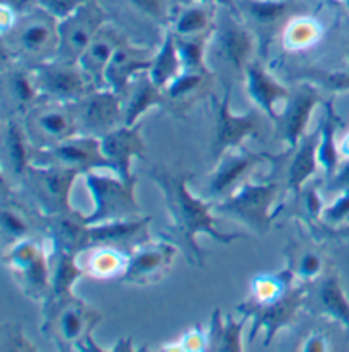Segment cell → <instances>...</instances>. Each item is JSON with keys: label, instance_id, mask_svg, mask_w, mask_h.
Returning a JSON list of instances; mask_svg holds the SVG:
<instances>
[{"label": "cell", "instance_id": "1", "mask_svg": "<svg viewBox=\"0 0 349 352\" xmlns=\"http://www.w3.org/2000/svg\"><path fill=\"white\" fill-rule=\"evenodd\" d=\"M149 175L159 186L167 204L171 223L165 230V240L178 245L189 264L204 267L207 254L198 242L200 233L208 235L223 245L246 236L242 233H225L217 228V217L213 213V208L208 201L194 196L189 191L188 182L193 175L181 165L178 167H167L164 164L154 165L149 170Z\"/></svg>", "mask_w": 349, "mask_h": 352}, {"label": "cell", "instance_id": "2", "mask_svg": "<svg viewBox=\"0 0 349 352\" xmlns=\"http://www.w3.org/2000/svg\"><path fill=\"white\" fill-rule=\"evenodd\" d=\"M2 52L6 60L28 67L48 63L59 55V19L45 9L17 19L2 34Z\"/></svg>", "mask_w": 349, "mask_h": 352}, {"label": "cell", "instance_id": "3", "mask_svg": "<svg viewBox=\"0 0 349 352\" xmlns=\"http://www.w3.org/2000/svg\"><path fill=\"white\" fill-rule=\"evenodd\" d=\"M279 196L278 181H246L232 194L223 197L213 208V213L229 217L246 225L257 235H266L271 228L275 214L273 206Z\"/></svg>", "mask_w": 349, "mask_h": 352}, {"label": "cell", "instance_id": "4", "mask_svg": "<svg viewBox=\"0 0 349 352\" xmlns=\"http://www.w3.org/2000/svg\"><path fill=\"white\" fill-rule=\"evenodd\" d=\"M82 177L94 203L92 213L84 217L85 225L109 223L140 217L142 211L135 197L136 182L123 181L118 174L103 175L97 170L85 172Z\"/></svg>", "mask_w": 349, "mask_h": 352}, {"label": "cell", "instance_id": "5", "mask_svg": "<svg viewBox=\"0 0 349 352\" xmlns=\"http://www.w3.org/2000/svg\"><path fill=\"white\" fill-rule=\"evenodd\" d=\"M3 264L28 298L45 303L52 291V250L32 239L21 240L3 250Z\"/></svg>", "mask_w": 349, "mask_h": 352}, {"label": "cell", "instance_id": "6", "mask_svg": "<svg viewBox=\"0 0 349 352\" xmlns=\"http://www.w3.org/2000/svg\"><path fill=\"white\" fill-rule=\"evenodd\" d=\"M81 175L72 168L30 164L19 182L43 217H55L75 211L70 204V192Z\"/></svg>", "mask_w": 349, "mask_h": 352}, {"label": "cell", "instance_id": "7", "mask_svg": "<svg viewBox=\"0 0 349 352\" xmlns=\"http://www.w3.org/2000/svg\"><path fill=\"white\" fill-rule=\"evenodd\" d=\"M43 330L62 351H81L92 330L101 322V314L85 301L68 298L60 303L43 307Z\"/></svg>", "mask_w": 349, "mask_h": 352}, {"label": "cell", "instance_id": "8", "mask_svg": "<svg viewBox=\"0 0 349 352\" xmlns=\"http://www.w3.org/2000/svg\"><path fill=\"white\" fill-rule=\"evenodd\" d=\"M254 53L255 39L247 24L240 23L237 16H222L208 39L207 62L213 56L229 74L244 78L249 63L255 60Z\"/></svg>", "mask_w": 349, "mask_h": 352}, {"label": "cell", "instance_id": "9", "mask_svg": "<svg viewBox=\"0 0 349 352\" xmlns=\"http://www.w3.org/2000/svg\"><path fill=\"white\" fill-rule=\"evenodd\" d=\"M23 126L32 148H46L78 135L74 102L43 97L23 118Z\"/></svg>", "mask_w": 349, "mask_h": 352}, {"label": "cell", "instance_id": "10", "mask_svg": "<svg viewBox=\"0 0 349 352\" xmlns=\"http://www.w3.org/2000/svg\"><path fill=\"white\" fill-rule=\"evenodd\" d=\"M308 289L307 286H291L286 293L268 303H255L254 300H247L237 307L242 317L253 318V330H251L249 342H254L259 330L264 332V346H269L279 330L286 329L297 318L300 308L307 303Z\"/></svg>", "mask_w": 349, "mask_h": 352}, {"label": "cell", "instance_id": "11", "mask_svg": "<svg viewBox=\"0 0 349 352\" xmlns=\"http://www.w3.org/2000/svg\"><path fill=\"white\" fill-rule=\"evenodd\" d=\"M230 85H226L222 100L217 102L215 118V135L211 145V157L218 160L225 152L244 146L246 140L262 138L266 133V120L257 109L247 111L246 114H235L230 109Z\"/></svg>", "mask_w": 349, "mask_h": 352}, {"label": "cell", "instance_id": "12", "mask_svg": "<svg viewBox=\"0 0 349 352\" xmlns=\"http://www.w3.org/2000/svg\"><path fill=\"white\" fill-rule=\"evenodd\" d=\"M31 164L72 168L82 175L89 170L111 168V164L101 148V138L84 135L72 136L46 148H32Z\"/></svg>", "mask_w": 349, "mask_h": 352}, {"label": "cell", "instance_id": "13", "mask_svg": "<svg viewBox=\"0 0 349 352\" xmlns=\"http://www.w3.org/2000/svg\"><path fill=\"white\" fill-rule=\"evenodd\" d=\"M285 155H271L266 152H249L246 146L232 148L215 160V170L208 182V192L211 197H226L239 186L249 181L255 168L268 164H279Z\"/></svg>", "mask_w": 349, "mask_h": 352}, {"label": "cell", "instance_id": "14", "mask_svg": "<svg viewBox=\"0 0 349 352\" xmlns=\"http://www.w3.org/2000/svg\"><path fill=\"white\" fill-rule=\"evenodd\" d=\"M74 104L78 135L103 138L125 124L123 99L109 89H97Z\"/></svg>", "mask_w": 349, "mask_h": 352}, {"label": "cell", "instance_id": "15", "mask_svg": "<svg viewBox=\"0 0 349 352\" xmlns=\"http://www.w3.org/2000/svg\"><path fill=\"white\" fill-rule=\"evenodd\" d=\"M41 94L46 99L60 102H78L97 91L91 78L85 75L78 63H68L62 60H52L34 67Z\"/></svg>", "mask_w": 349, "mask_h": 352}, {"label": "cell", "instance_id": "16", "mask_svg": "<svg viewBox=\"0 0 349 352\" xmlns=\"http://www.w3.org/2000/svg\"><path fill=\"white\" fill-rule=\"evenodd\" d=\"M104 12L96 3L85 2L75 12L59 21V55L55 60L78 63L81 56L104 26Z\"/></svg>", "mask_w": 349, "mask_h": 352}, {"label": "cell", "instance_id": "17", "mask_svg": "<svg viewBox=\"0 0 349 352\" xmlns=\"http://www.w3.org/2000/svg\"><path fill=\"white\" fill-rule=\"evenodd\" d=\"M178 245L169 240L145 242L129 254L121 281L133 286H152L160 283L171 271L178 256Z\"/></svg>", "mask_w": 349, "mask_h": 352}, {"label": "cell", "instance_id": "18", "mask_svg": "<svg viewBox=\"0 0 349 352\" xmlns=\"http://www.w3.org/2000/svg\"><path fill=\"white\" fill-rule=\"evenodd\" d=\"M154 56H156V52L150 50L149 46L131 45L123 36L109 65L106 67V72H104L106 89H109V91H113L114 94L123 99L127 96L133 78L140 72L150 70Z\"/></svg>", "mask_w": 349, "mask_h": 352}, {"label": "cell", "instance_id": "19", "mask_svg": "<svg viewBox=\"0 0 349 352\" xmlns=\"http://www.w3.org/2000/svg\"><path fill=\"white\" fill-rule=\"evenodd\" d=\"M2 97L9 116L23 120L43 99L34 67L10 62L9 68H3Z\"/></svg>", "mask_w": 349, "mask_h": 352}, {"label": "cell", "instance_id": "20", "mask_svg": "<svg viewBox=\"0 0 349 352\" xmlns=\"http://www.w3.org/2000/svg\"><path fill=\"white\" fill-rule=\"evenodd\" d=\"M320 104V94L315 87L304 84L297 92H291V97L283 107L276 128H278L279 138L286 143L288 150L293 152L300 140L307 133L310 123L312 111Z\"/></svg>", "mask_w": 349, "mask_h": 352}, {"label": "cell", "instance_id": "21", "mask_svg": "<svg viewBox=\"0 0 349 352\" xmlns=\"http://www.w3.org/2000/svg\"><path fill=\"white\" fill-rule=\"evenodd\" d=\"M244 82H246V91L251 100L255 104L259 111L268 118L269 121L276 123L282 114L283 107L291 97L290 89L279 84L271 74L264 68L261 60L255 58L254 62L249 63L246 75H244Z\"/></svg>", "mask_w": 349, "mask_h": 352}, {"label": "cell", "instance_id": "22", "mask_svg": "<svg viewBox=\"0 0 349 352\" xmlns=\"http://www.w3.org/2000/svg\"><path fill=\"white\" fill-rule=\"evenodd\" d=\"M138 124L120 126L101 138V148L104 157L111 164V170L120 175L123 181L136 182L131 174L133 159H145V143L140 135Z\"/></svg>", "mask_w": 349, "mask_h": 352}, {"label": "cell", "instance_id": "23", "mask_svg": "<svg viewBox=\"0 0 349 352\" xmlns=\"http://www.w3.org/2000/svg\"><path fill=\"white\" fill-rule=\"evenodd\" d=\"M152 218L136 217L128 220L109 221V223L89 225V249L94 247H113L131 254L136 247L149 242V225Z\"/></svg>", "mask_w": 349, "mask_h": 352}, {"label": "cell", "instance_id": "24", "mask_svg": "<svg viewBox=\"0 0 349 352\" xmlns=\"http://www.w3.org/2000/svg\"><path fill=\"white\" fill-rule=\"evenodd\" d=\"M215 72L207 68H184L167 87H164L165 109L178 114L188 113L203 97L210 94Z\"/></svg>", "mask_w": 349, "mask_h": 352}, {"label": "cell", "instance_id": "25", "mask_svg": "<svg viewBox=\"0 0 349 352\" xmlns=\"http://www.w3.org/2000/svg\"><path fill=\"white\" fill-rule=\"evenodd\" d=\"M45 232L52 250H63L78 256L89 249V225H85L84 214L78 211L55 217H43Z\"/></svg>", "mask_w": 349, "mask_h": 352}, {"label": "cell", "instance_id": "26", "mask_svg": "<svg viewBox=\"0 0 349 352\" xmlns=\"http://www.w3.org/2000/svg\"><path fill=\"white\" fill-rule=\"evenodd\" d=\"M121 39H123L121 32H118L113 26L104 24L96 34V38L92 39L89 48L84 52V55L78 60L81 68L85 72V75L91 78L92 84L97 89H106L104 72H106V67L109 65L111 58H113Z\"/></svg>", "mask_w": 349, "mask_h": 352}, {"label": "cell", "instance_id": "27", "mask_svg": "<svg viewBox=\"0 0 349 352\" xmlns=\"http://www.w3.org/2000/svg\"><path fill=\"white\" fill-rule=\"evenodd\" d=\"M319 138V128L315 131H307L297 145V148L293 150V157H291L290 167H288L286 172V188L291 194H295L297 199L300 196L302 189L305 188V184L310 182L312 175L320 167L317 157Z\"/></svg>", "mask_w": 349, "mask_h": 352}, {"label": "cell", "instance_id": "28", "mask_svg": "<svg viewBox=\"0 0 349 352\" xmlns=\"http://www.w3.org/2000/svg\"><path fill=\"white\" fill-rule=\"evenodd\" d=\"M125 107V126H135L138 120L154 107H164L165 109V97L164 91L154 84L150 78L149 70L140 72L133 78L127 96L123 97Z\"/></svg>", "mask_w": 349, "mask_h": 352}, {"label": "cell", "instance_id": "29", "mask_svg": "<svg viewBox=\"0 0 349 352\" xmlns=\"http://www.w3.org/2000/svg\"><path fill=\"white\" fill-rule=\"evenodd\" d=\"M32 145L23 126V120L9 116L6 123V138H3V175L21 181L24 170L31 164Z\"/></svg>", "mask_w": 349, "mask_h": 352}, {"label": "cell", "instance_id": "30", "mask_svg": "<svg viewBox=\"0 0 349 352\" xmlns=\"http://www.w3.org/2000/svg\"><path fill=\"white\" fill-rule=\"evenodd\" d=\"M78 256L63 250H52V291L43 307L60 303L74 298V285L85 274L84 265L77 261Z\"/></svg>", "mask_w": 349, "mask_h": 352}, {"label": "cell", "instance_id": "31", "mask_svg": "<svg viewBox=\"0 0 349 352\" xmlns=\"http://www.w3.org/2000/svg\"><path fill=\"white\" fill-rule=\"evenodd\" d=\"M182 70H184V63H182L181 53H179L178 43H176V36L171 30H167L164 43H162L160 48L156 52V56H154L149 75L157 87L164 89Z\"/></svg>", "mask_w": 349, "mask_h": 352}, {"label": "cell", "instance_id": "32", "mask_svg": "<svg viewBox=\"0 0 349 352\" xmlns=\"http://www.w3.org/2000/svg\"><path fill=\"white\" fill-rule=\"evenodd\" d=\"M247 317L237 322L232 315L223 318L220 310H215L211 317L208 333V349L220 352H240L244 351L242 330L246 325Z\"/></svg>", "mask_w": 349, "mask_h": 352}, {"label": "cell", "instance_id": "33", "mask_svg": "<svg viewBox=\"0 0 349 352\" xmlns=\"http://www.w3.org/2000/svg\"><path fill=\"white\" fill-rule=\"evenodd\" d=\"M6 189V186L2 184L3 199L2 210H0V223H2V236L7 249L21 240L31 239L30 232L32 225L28 211L14 199V196H9Z\"/></svg>", "mask_w": 349, "mask_h": 352}, {"label": "cell", "instance_id": "34", "mask_svg": "<svg viewBox=\"0 0 349 352\" xmlns=\"http://www.w3.org/2000/svg\"><path fill=\"white\" fill-rule=\"evenodd\" d=\"M129 254L113 247H94L91 256L84 264L85 274L97 279L116 278L127 271Z\"/></svg>", "mask_w": 349, "mask_h": 352}, {"label": "cell", "instance_id": "35", "mask_svg": "<svg viewBox=\"0 0 349 352\" xmlns=\"http://www.w3.org/2000/svg\"><path fill=\"white\" fill-rule=\"evenodd\" d=\"M246 12L255 30L262 31L261 38H266L286 16L288 3L282 0H247Z\"/></svg>", "mask_w": 349, "mask_h": 352}, {"label": "cell", "instance_id": "36", "mask_svg": "<svg viewBox=\"0 0 349 352\" xmlns=\"http://www.w3.org/2000/svg\"><path fill=\"white\" fill-rule=\"evenodd\" d=\"M317 303L319 311L349 327V303L336 276H330L320 285Z\"/></svg>", "mask_w": 349, "mask_h": 352}, {"label": "cell", "instance_id": "37", "mask_svg": "<svg viewBox=\"0 0 349 352\" xmlns=\"http://www.w3.org/2000/svg\"><path fill=\"white\" fill-rule=\"evenodd\" d=\"M295 285V274L291 265L288 269H283L282 272H276V274H262L253 279V296L251 300H254L255 303H268V301H275L276 298L282 296L283 293H286L291 286Z\"/></svg>", "mask_w": 349, "mask_h": 352}, {"label": "cell", "instance_id": "38", "mask_svg": "<svg viewBox=\"0 0 349 352\" xmlns=\"http://www.w3.org/2000/svg\"><path fill=\"white\" fill-rule=\"evenodd\" d=\"M336 116H334L332 107L329 104L326 120L322 121V126L319 128L320 138L317 148L319 165L324 168L327 177H332L337 168V162H339V152H337L336 140H334V136H336Z\"/></svg>", "mask_w": 349, "mask_h": 352}, {"label": "cell", "instance_id": "39", "mask_svg": "<svg viewBox=\"0 0 349 352\" xmlns=\"http://www.w3.org/2000/svg\"><path fill=\"white\" fill-rule=\"evenodd\" d=\"M213 19L204 7H189L182 10L172 23L171 31L179 38H196L213 31Z\"/></svg>", "mask_w": 349, "mask_h": 352}, {"label": "cell", "instance_id": "40", "mask_svg": "<svg viewBox=\"0 0 349 352\" xmlns=\"http://www.w3.org/2000/svg\"><path fill=\"white\" fill-rule=\"evenodd\" d=\"M320 36H322V28L317 21L304 17L288 24L283 34V46L288 52H300L317 45Z\"/></svg>", "mask_w": 349, "mask_h": 352}, {"label": "cell", "instance_id": "41", "mask_svg": "<svg viewBox=\"0 0 349 352\" xmlns=\"http://www.w3.org/2000/svg\"><path fill=\"white\" fill-rule=\"evenodd\" d=\"M293 269L295 279H298L304 285L315 281L320 278L324 271V258L320 256L319 250H305L298 257V262Z\"/></svg>", "mask_w": 349, "mask_h": 352}, {"label": "cell", "instance_id": "42", "mask_svg": "<svg viewBox=\"0 0 349 352\" xmlns=\"http://www.w3.org/2000/svg\"><path fill=\"white\" fill-rule=\"evenodd\" d=\"M0 349L9 352H24V351H36L31 340L24 336L23 329L17 323L3 325L2 336H0Z\"/></svg>", "mask_w": 349, "mask_h": 352}, {"label": "cell", "instance_id": "43", "mask_svg": "<svg viewBox=\"0 0 349 352\" xmlns=\"http://www.w3.org/2000/svg\"><path fill=\"white\" fill-rule=\"evenodd\" d=\"M298 199L304 201V210L308 218H312V220L315 218V220H317V218L322 217L326 208H324V201L322 197H320L319 182H307L305 188L302 189Z\"/></svg>", "mask_w": 349, "mask_h": 352}, {"label": "cell", "instance_id": "44", "mask_svg": "<svg viewBox=\"0 0 349 352\" xmlns=\"http://www.w3.org/2000/svg\"><path fill=\"white\" fill-rule=\"evenodd\" d=\"M38 2L41 3L46 12L62 21L67 16H70L72 12H75L78 7L84 6L87 0H38Z\"/></svg>", "mask_w": 349, "mask_h": 352}, {"label": "cell", "instance_id": "45", "mask_svg": "<svg viewBox=\"0 0 349 352\" xmlns=\"http://www.w3.org/2000/svg\"><path fill=\"white\" fill-rule=\"evenodd\" d=\"M172 349L178 351H208V333L203 332L201 329H193L188 333L182 336V339L179 340V344Z\"/></svg>", "mask_w": 349, "mask_h": 352}, {"label": "cell", "instance_id": "46", "mask_svg": "<svg viewBox=\"0 0 349 352\" xmlns=\"http://www.w3.org/2000/svg\"><path fill=\"white\" fill-rule=\"evenodd\" d=\"M322 217L326 218V220H329L330 223H337V221L348 218L349 217V191L344 192V196L339 197L332 206L326 208Z\"/></svg>", "mask_w": 349, "mask_h": 352}, {"label": "cell", "instance_id": "47", "mask_svg": "<svg viewBox=\"0 0 349 352\" xmlns=\"http://www.w3.org/2000/svg\"><path fill=\"white\" fill-rule=\"evenodd\" d=\"M138 10L145 16L152 17L154 21H164L165 17V2L164 0H129Z\"/></svg>", "mask_w": 349, "mask_h": 352}, {"label": "cell", "instance_id": "48", "mask_svg": "<svg viewBox=\"0 0 349 352\" xmlns=\"http://www.w3.org/2000/svg\"><path fill=\"white\" fill-rule=\"evenodd\" d=\"M300 349L304 352H326L329 351V344H327V339L322 333H312V336L307 337V340H305Z\"/></svg>", "mask_w": 349, "mask_h": 352}, {"label": "cell", "instance_id": "49", "mask_svg": "<svg viewBox=\"0 0 349 352\" xmlns=\"http://www.w3.org/2000/svg\"><path fill=\"white\" fill-rule=\"evenodd\" d=\"M324 84H326V87L329 89H336V91H339V89H348L349 87V74L348 72H336V74H330L329 77L324 80Z\"/></svg>", "mask_w": 349, "mask_h": 352}, {"label": "cell", "instance_id": "50", "mask_svg": "<svg viewBox=\"0 0 349 352\" xmlns=\"http://www.w3.org/2000/svg\"><path fill=\"white\" fill-rule=\"evenodd\" d=\"M330 188L343 189L344 192L349 191V164L344 165V167L341 168V170L337 172L336 175H334L332 184H330Z\"/></svg>", "mask_w": 349, "mask_h": 352}, {"label": "cell", "instance_id": "51", "mask_svg": "<svg viewBox=\"0 0 349 352\" xmlns=\"http://www.w3.org/2000/svg\"><path fill=\"white\" fill-rule=\"evenodd\" d=\"M3 6L10 7L12 10H16V12H21V10H24L28 7V3L31 2V0H2Z\"/></svg>", "mask_w": 349, "mask_h": 352}, {"label": "cell", "instance_id": "52", "mask_svg": "<svg viewBox=\"0 0 349 352\" xmlns=\"http://www.w3.org/2000/svg\"><path fill=\"white\" fill-rule=\"evenodd\" d=\"M200 2H217V3H222V6L229 7V9L232 10V12L235 14V16H239V9H237V6H235V2H233V0H200Z\"/></svg>", "mask_w": 349, "mask_h": 352}, {"label": "cell", "instance_id": "53", "mask_svg": "<svg viewBox=\"0 0 349 352\" xmlns=\"http://www.w3.org/2000/svg\"><path fill=\"white\" fill-rule=\"evenodd\" d=\"M341 152H344L346 155L349 153V136H346V140H344L343 145H341Z\"/></svg>", "mask_w": 349, "mask_h": 352}]
</instances>
